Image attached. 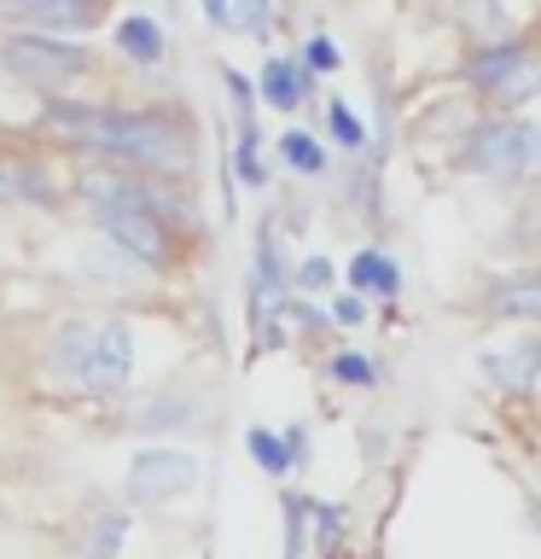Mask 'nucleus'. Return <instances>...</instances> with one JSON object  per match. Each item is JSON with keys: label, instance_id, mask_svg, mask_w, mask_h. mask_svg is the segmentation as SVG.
<instances>
[{"label": "nucleus", "instance_id": "obj_3", "mask_svg": "<svg viewBox=\"0 0 541 559\" xmlns=\"http://www.w3.org/2000/svg\"><path fill=\"white\" fill-rule=\"evenodd\" d=\"M466 76L478 82L495 105H524V99L541 94V47H524V41L483 47L478 59L466 64Z\"/></svg>", "mask_w": 541, "mask_h": 559}, {"label": "nucleus", "instance_id": "obj_9", "mask_svg": "<svg viewBox=\"0 0 541 559\" xmlns=\"http://www.w3.org/2000/svg\"><path fill=\"white\" fill-rule=\"evenodd\" d=\"M483 379L501 391H536L541 384V338H513L483 349Z\"/></svg>", "mask_w": 541, "mask_h": 559}, {"label": "nucleus", "instance_id": "obj_6", "mask_svg": "<svg viewBox=\"0 0 541 559\" xmlns=\"http://www.w3.org/2000/svg\"><path fill=\"white\" fill-rule=\"evenodd\" d=\"M192 484H199V461H192L187 449H140L134 461H129V489H134V501L164 507V501L192 496Z\"/></svg>", "mask_w": 541, "mask_h": 559}, {"label": "nucleus", "instance_id": "obj_15", "mask_svg": "<svg viewBox=\"0 0 541 559\" xmlns=\"http://www.w3.org/2000/svg\"><path fill=\"white\" fill-rule=\"evenodd\" d=\"M244 449H251V461L268 472V478H286L291 472V454H286V443H279V437L268 431V426H251L244 431Z\"/></svg>", "mask_w": 541, "mask_h": 559}, {"label": "nucleus", "instance_id": "obj_11", "mask_svg": "<svg viewBox=\"0 0 541 559\" xmlns=\"http://www.w3.org/2000/svg\"><path fill=\"white\" fill-rule=\"evenodd\" d=\"M349 292H366V297H396L401 292V269L384 251H373V245H366V251H356L349 257Z\"/></svg>", "mask_w": 541, "mask_h": 559}, {"label": "nucleus", "instance_id": "obj_13", "mask_svg": "<svg viewBox=\"0 0 541 559\" xmlns=\"http://www.w3.org/2000/svg\"><path fill=\"white\" fill-rule=\"evenodd\" d=\"M309 94V70L297 59H268L262 64V99L274 105V111H297Z\"/></svg>", "mask_w": 541, "mask_h": 559}, {"label": "nucleus", "instance_id": "obj_10", "mask_svg": "<svg viewBox=\"0 0 541 559\" xmlns=\"http://www.w3.org/2000/svg\"><path fill=\"white\" fill-rule=\"evenodd\" d=\"M495 314H518V321H541V269H513L501 274L483 297Z\"/></svg>", "mask_w": 541, "mask_h": 559}, {"label": "nucleus", "instance_id": "obj_7", "mask_svg": "<svg viewBox=\"0 0 541 559\" xmlns=\"http://www.w3.org/2000/svg\"><path fill=\"white\" fill-rule=\"evenodd\" d=\"M99 227L111 234V245H122L134 262H146V269H169V227L157 222V210H105Z\"/></svg>", "mask_w": 541, "mask_h": 559}, {"label": "nucleus", "instance_id": "obj_20", "mask_svg": "<svg viewBox=\"0 0 541 559\" xmlns=\"http://www.w3.org/2000/svg\"><path fill=\"white\" fill-rule=\"evenodd\" d=\"M233 169L244 175L251 187H262V157H256V122L244 117V129H239V152H233Z\"/></svg>", "mask_w": 541, "mask_h": 559}, {"label": "nucleus", "instance_id": "obj_24", "mask_svg": "<svg viewBox=\"0 0 541 559\" xmlns=\"http://www.w3.org/2000/svg\"><path fill=\"white\" fill-rule=\"evenodd\" d=\"M361 314H366V304H361L356 292H344L338 304H332V321H344V326H361Z\"/></svg>", "mask_w": 541, "mask_h": 559}, {"label": "nucleus", "instance_id": "obj_18", "mask_svg": "<svg viewBox=\"0 0 541 559\" xmlns=\"http://www.w3.org/2000/svg\"><path fill=\"white\" fill-rule=\"evenodd\" d=\"M344 59H338V41H332V35H309L303 41V70L309 76H326V70H338Z\"/></svg>", "mask_w": 541, "mask_h": 559}, {"label": "nucleus", "instance_id": "obj_14", "mask_svg": "<svg viewBox=\"0 0 541 559\" xmlns=\"http://www.w3.org/2000/svg\"><path fill=\"white\" fill-rule=\"evenodd\" d=\"M204 17H209L216 29L256 35V29H268V24H274V7H268V0H251V7H244V0H209Z\"/></svg>", "mask_w": 541, "mask_h": 559}, {"label": "nucleus", "instance_id": "obj_5", "mask_svg": "<svg viewBox=\"0 0 541 559\" xmlns=\"http://www.w3.org/2000/svg\"><path fill=\"white\" fill-rule=\"evenodd\" d=\"M0 59L24 82H41V87H64L87 70V52L70 41H52V35H17V41L0 47Z\"/></svg>", "mask_w": 541, "mask_h": 559}, {"label": "nucleus", "instance_id": "obj_21", "mask_svg": "<svg viewBox=\"0 0 541 559\" xmlns=\"http://www.w3.org/2000/svg\"><path fill=\"white\" fill-rule=\"evenodd\" d=\"M122 536H129V519L111 513V519H99V531H94V559H117L122 548Z\"/></svg>", "mask_w": 541, "mask_h": 559}, {"label": "nucleus", "instance_id": "obj_23", "mask_svg": "<svg viewBox=\"0 0 541 559\" xmlns=\"http://www.w3.org/2000/svg\"><path fill=\"white\" fill-rule=\"evenodd\" d=\"M332 286V262L326 257H309L303 269H297V292H326Z\"/></svg>", "mask_w": 541, "mask_h": 559}, {"label": "nucleus", "instance_id": "obj_1", "mask_svg": "<svg viewBox=\"0 0 541 559\" xmlns=\"http://www.w3.org/2000/svg\"><path fill=\"white\" fill-rule=\"evenodd\" d=\"M41 122L52 134L76 140L82 152H99L111 164H146L157 175H175L192 164V134L181 117L169 111H111V105H76L52 99Z\"/></svg>", "mask_w": 541, "mask_h": 559}, {"label": "nucleus", "instance_id": "obj_12", "mask_svg": "<svg viewBox=\"0 0 541 559\" xmlns=\"http://www.w3.org/2000/svg\"><path fill=\"white\" fill-rule=\"evenodd\" d=\"M111 41H117L122 52H129L134 64H157V59H164V29H157V17H152V12H129V17H117Z\"/></svg>", "mask_w": 541, "mask_h": 559}, {"label": "nucleus", "instance_id": "obj_2", "mask_svg": "<svg viewBox=\"0 0 541 559\" xmlns=\"http://www.w3.org/2000/svg\"><path fill=\"white\" fill-rule=\"evenodd\" d=\"M460 164L478 169V175H501V181H513V175H541V122H524V117L483 122V129L466 140Z\"/></svg>", "mask_w": 541, "mask_h": 559}, {"label": "nucleus", "instance_id": "obj_19", "mask_svg": "<svg viewBox=\"0 0 541 559\" xmlns=\"http://www.w3.org/2000/svg\"><path fill=\"white\" fill-rule=\"evenodd\" d=\"M332 379H338V384H373L378 367L366 361L361 349H344V356H332Z\"/></svg>", "mask_w": 541, "mask_h": 559}, {"label": "nucleus", "instance_id": "obj_17", "mask_svg": "<svg viewBox=\"0 0 541 559\" xmlns=\"http://www.w3.org/2000/svg\"><path fill=\"white\" fill-rule=\"evenodd\" d=\"M326 122H332V134H338L349 152H356V146H366V129H361V117L349 111L344 99H326Z\"/></svg>", "mask_w": 541, "mask_h": 559}, {"label": "nucleus", "instance_id": "obj_22", "mask_svg": "<svg viewBox=\"0 0 541 559\" xmlns=\"http://www.w3.org/2000/svg\"><path fill=\"white\" fill-rule=\"evenodd\" d=\"M24 192H35V199L47 204V181H41V175H7V169H0V204L24 199Z\"/></svg>", "mask_w": 541, "mask_h": 559}, {"label": "nucleus", "instance_id": "obj_16", "mask_svg": "<svg viewBox=\"0 0 541 559\" xmlns=\"http://www.w3.org/2000/svg\"><path fill=\"white\" fill-rule=\"evenodd\" d=\"M279 157L297 169V175H321L326 169V152H321V140L303 134V129H291V134H279Z\"/></svg>", "mask_w": 541, "mask_h": 559}, {"label": "nucleus", "instance_id": "obj_8", "mask_svg": "<svg viewBox=\"0 0 541 559\" xmlns=\"http://www.w3.org/2000/svg\"><path fill=\"white\" fill-rule=\"evenodd\" d=\"M12 17V24H24L29 35H52L59 41L64 29H94L105 7H94V0H17V7H0Z\"/></svg>", "mask_w": 541, "mask_h": 559}, {"label": "nucleus", "instance_id": "obj_4", "mask_svg": "<svg viewBox=\"0 0 541 559\" xmlns=\"http://www.w3.org/2000/svg\"><path fill=\"white\" fill-rule=\"evenodd\" d=\"M129 373H134V332L122 326V321L87 326L70 379H76L82 391H94V396H111V391H122V384H129Z\"/></svg>", "mask_w": 541, "mask_h": 559}]
</instances>
